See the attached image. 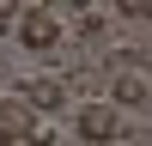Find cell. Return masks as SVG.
<instances>
[{
    "label": "cell",
    "instance_id": "cell-1",
    "mask_svg": "<svg viewBox=\"0 0 152 146\" xmlns=\"http://www.w3.org/2000/svg\"><path fill=\"white\" fill-rule=\"evenodd\" d=\"M0 146H55V122L12 91L0 97Z\"/></svg>",
    "mask_w": 152,
    "mask_h": 146
},
{
    "label": "cell",
    "instance_id": "cell-2",
    "mask_svg": "<svg viewBox=\"0 0 152 146\" xmlns=\"http://www.w3.org/2000/svg\"><path fill=\"white\" fill-rule=\"evenodd\" d=\"M18 36L31 55H49V49L61 43V18H55V6H24V18H18Z\"/></svg>",
    "mask_w": 152,
    "mask_h": 146
},
{
    "label": "cell",
    "instance_id": "cell-3",
    "mask_svg": "<svg viewBox=\"0 0 152 146\" xmlns=\"http://www.w3.org/2000/svg\"><path fill=\"white\" fill-rule=\"evenodd\" d=\"M79 140H91V146L122 140V110L116 104H79Z\"/></svg>",
    "mask_w": 152,
    "mask_h": 146
},
{
    "label": "cell",
    "instance_id": "cell-4",
    "mask_svg": "<svg viewBox=\"0 0 152 146\" xmlns=\"http://www.w3.org/2000/svg\"><path fill=\"white\" fill-rule=\"evenodd\" d=\"M18 97L31 110H43V116H55V110L67 104V85H61L55 73H24V79H18Z\"/></svg>",
    "mask_w": 152,
    "mask_h": 146
},
{
    "label": "cell",
    "instance_id": "cell-5",
    "mask_svg": "<svg viewBox=\"0 0 152 146\" xmlns=\"http://www.w3.org/2000/svg\"><path fill=\"white\" fill-rule=\"evenodd\" d=\"M116 104H146V79L140 73H116Z\"/></svg>",
    "mask_w": 152,
    "mask_h": 146
},
{
    "label": "cell",
    "instance_id": "cell-6",
    "mask_svg": "<svg viewBox=\"0 0 152 146\" xmlns=\"http://www.w3.org/2000/svg\"><path fill=\"white\" fill-rule=\"evenodd\" d=\"M18 18H24V0H0V31H18Z\"/></svg>",
    "mask_w": 152,
    "mask_h": 146
},
{
    "label": "cell",
    "instance_id": "cell-7",
    "mask_svg": "<svg viewBox=\"0 0 152 146\" xmlns=\"http://www.w3.org/2000/svg\"><path fill=\"white\" fill-rule=\"evenodd\" d=\"M122 12L128 18H152V0H122Z\"/></svg>",
    "mask_w": 152,
    "mask_h": 146
}]
</instances>
